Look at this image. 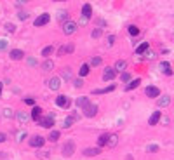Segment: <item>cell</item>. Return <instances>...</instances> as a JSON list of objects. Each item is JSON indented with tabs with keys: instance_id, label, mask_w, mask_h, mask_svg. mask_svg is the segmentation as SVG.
<instances>
[{
	"instance_id": "obj_38",
	"label": "cell",
	"mask_w": 174,
	"mask_h": 160,
	"mask_svg": "<svg viewBox=\"0 0 174 160\" xmlns=\"http://www.w3.org/2000/svg\"><path fill=\"white\" fill-rule=\"evenodd\" d=\"M120 79H122V82H131V75H129L127 71H124V73H122V77H120Z\"/></svg>"
},
{
	"instance_id": "obj_16",
	"label": "cell",
	"mask_w": 174,
	"mask_h": 160,
	"mask_svg": "<svg viewBox=\"0 0 174 160\" xmlns=\"http://www.w3.org/2000/svg\"><path fill=\"white\" fill-rule=\"evenodd\" d=\"M99 153H101V148H87V150H84V155L85 157H96Z\"/></svg>"
},
{
	"instance_id": "obj_19",
	"label": "cell",
	"mask_w": 174,
	"mask_h": 160,
	"mask_svg": "<svg viewBox=\"0 0 174 160\" xmlns=\"http://www.w3.org/2000/svg\"><path fill=\"white\" fill-rule=\"evenodd\" d=\"M125 66H127V63H125L124 59H118L117 63H115V68H113V70H115V71H120V73H124Z\"/></svg>"
},
{
	"instance_id": "obj_21",
	"label": "cell",
	"mask_w": 174,
	"mask_h": 160,
	"mask_svg": "<svg viewBox=\"0 0 174 160\" xmlns=\"http://www.w3.org/2000/svg\"><path fill=\"white\" fill-rule=\"evenodd\" d=\"M141 84V79H136V80H131L127 85H125V90H133V89H136L138 85Z\"/></svg>"
},
{
	"instance_id": "obj_47",
	"label": "cell",
	"mask_w": 174,
	"mask_h": 160,
	"mask_svg": "<svg viewBox=\"0 0 174 160\" xmlns=\"http://www.w3.org/2000/svg\"><path fill=\"white\" fill-rule=\"evenodd\" d=\"M113 40H115V37L110 35V37H108V45H113Z\"/></svg>"
},
{
	"instance_id": "obj_10",
	"label": "cell",
	"mask_w": 174,
	"mask_h": 160,
	"mask_svg": "<svg viewBox=\"0 0 174 160\" xmlns=\"http://www.w3.org/2000/svg\"><path fill=\"white\" fill-rule=\"evenodd\" d=\"M42 119V108L40 106H33L31 108V120L33 122H39Z\"/></svg>"
},
{
	"instance_id": "obj_34",
	"label": "cell",
	"mask_w": 174,
	"mask_h": 160,
	"mask_svg": "<svg viewBox=\"0 0 174 160\" xmlns=\"http://www.w3.org/2000/svg\"><path fill=\"white\" fill-rule=\"evenodd\" d=\"M42 68H44V70L45 71H49V70H52V68H54V63H52V61H45V63H44V64H42Z\"/></svg>"
},
{
	"instance_id": "obj_31",
	"label": "cell",
	"mask_w": 174,
	"mask_h": 160,
	"mask_svg": "<svg viewBox=\"0 0 174 160\" xmlns=\"http://www.w3.org/2000/svg\"><path fill=\"white\" fill-rule=\"evenodd\" d=\"M101 64V58L99 56H94V58H91V61H89V66H99Z\"/></svg>"
},
{
	"instance_id": "obj_20",
	"label": "cell",
	"mask_w": 174,
	"mask_h": 160,
	"mask_svg": "<svg viewBox=\"0 0 174 160\" xmlns=\"http://www.w3.org/2000/svg\"><path fill=\"white\" fill-rule=\"evenodd\" d=\"M115 90V85H108V87H103V89H94V94H108Z\"/></svg>"
},
{
	"instance_id": "obj_3",
	"label": "cell",
	"mask_w": 174,
	"mask_h": 160,
	"mask_svg": "<svg viewBox=\"0 0 174 160\" xmlns=\"http://www.w3.org/2000/svg\"><path fill=\"white\" fill-rule=\"evenodd\" d=\"M73 153H75V141H66V144L63 146V155L72 157Z\"/></svg>"
},
{
	"instance_id": "obj_50",
	"label": "cell",
	"mask_w": 174,
	"mask_h": 160,
	"mask_svg": "<svg viewBox=\"0 0 174 160\" xmlns=\"http://www.w3.org/2000/svg\"><path fill=\"white\" fill-rule=\"evenodd\" d=\"M0 94H2V84H0Z\"/></svg>"
},
{
	"instance_id": "obj_15",
	"label": "cell",
	"mask_w": 174,
	"mask_h": 160,
	"mask_svg": "<svg viewBox=\"0 0 174 160\" xmlns=\"http://www.w3.org/2000/svg\"><path fill=\"white\" fill-rule=\"evenodd\" d=\"M59 85H61V80L58 79V77H52V79L49 80V89L51 90H58Z\"/></svg>"
},
{
	"instance_id": "obj_44",
	"label": "cell",
	"mask_w": 174,
	"mask_h": 160,
	"mask_svg": "<svg viewBox=\"0 0 174 160\" xmlns=\"http://www.w3.org/2000/svg\"><path fill=\"white\" fill-rule=\"evenodd\" d=\"M5 47H7V40H4V39H2V40H0V50H2V49H5Z\"/></svg>"
},
{
	"instance_id": "obj_39",
	"label": "cell",
	"mask_w": 174,
	"mask_h": 160,
	"mask_svg": "<svg viewBox=\"0 0 174 160\" xmlns=\"http://www.w3.org/2000/svg\"><path fill=\"white\" fill-rule=\"evenodd\" d=\"M24 104H28V106H35V99H33V98H24Z\"/></svg>"
},
{
	"instance_id": "obj_6",
	"label": "cell",
	"mask_w": 174,
	"mask_h": 160,
	"mask_svg": "<svg viewBox=\"0 0 174 160\" xmlns=\"http://www.w3.org/2000/svg\"><path fill=\"white\" fill-rule=\"evenodd\" d=\"M44 144H45V139L42 136H33L30 139V146H33V148H42Z\"/></svg>"
},
{
	"instance_id": "obj_36",
	"label": "cell",
	"mask_w": 174,
	"mask_h": 160,
	"mask_svg": "<svg viewBox=\"0 0 174 160\" xmlns=\"http://www.w3.org/2000/svg\"><path fill=\"white\" fill-rule=\"evenodd\" d=\"M146 150H148V153H155V151H158V146L157 144H148Z\"/></svg>"
},
{
	"instance_id": "obj_41",
	"label": "cell",
	"mask_w": 174,
	"mask_h": 160,
	"mask_svg": "<svg viewBox=\"0 0 174 160\" xmlns=\"http://www.w3.org/2000/svg\"><path fill=\"white\" fill-rule=\"evenodd\" d=\"M16 138H18V141H23V139H24V138H26V132H24V130H19Z\"/></svg>"
},
{
	"instance_id": "obj_24",
	"label": "cell",
	"mask_w": 174,
	"mask_h": 160,
	"mask_svg": "<svg viewBox=\"0 0 174 160\" xmlns=\"http://www.w3.org/2000/svg\"><path fill=\"white\" fill-rule=\"evenodd\" d=\"M169 103H171V98L169 96H164V98H158V101H157V104L162 108V106H169Z\"/></svg>"
},
{
	"instance_id": "obj_29",
	"label": "cell",
	"mask_w": 174,
	"mask_h": 160,
	"mask_svg": "<svg viewBox=\"0 0 174 160\" xmlns=\"http://www.w3.org/2000/svg\"><path fill=\"white\" fill-rule=\"evenodd\" d=\"M89 71H91V66L89 64H82L78 73H80V77H85V75H89Z\"/></svg>"
},
{
	"instance_id": "obj_9",
	"label": "cell",
	"mask_w": 174,
	"mask_h": 160,
	"mask_svg": "<svg viewBox=\"0 0 174 160\" xmlns=\"http://www.w3.org/2000/svg\"><path fill=\"white\" fill-rule=\"evenodd\" d=\"M96 113H98V106H96V104H92V103L85 108V110H84V115H85V117H89V119L96 117Z\"/></svg>"
},
{
	"instance_id": "obj_26",
	"label": "cell",
	"mask_w": 174,
	"mask_h": 160,
	"mask_svg": "<svg viewBox=\"0 0 174 160\" xmlns=\"http://www.w3.org/2000/svg\"><path fill=\"white\" fill-rule=\"evenodd\" d=\"M59 136H61V134H59V130H51V132H49V141L56 143V141L59 139Z\"/></svg>"
},
{
	"instance_id": "obj_48",
	"label": "cell",
	"mask_w": 174,
	"mask_h": 160,
	"mask_svg": "<svg viewBox=\"0 0 174 160\" xmlns=\"http://www.w3.org/2000/svg\"><path fill=\"white\" fill-rule=\"evenodd\" d=\"M28 64H31V66H33V64H37V61L33 59V58H28Z\"/></svg>"
},
{
	"instance_id": "obj_30",
	"label": "cell",
	"mask_w": 174,
	"mask_h": 160,
	"mask_svg": "<svg viewBox=\"0 0 174 160\" xmlns=\"http://www.w3.org/2000/svg\"><path fill=\"white\" fill-rule=\"evenodd\" d=\"M127 31H129V33H131L133 37H138V35H139V28H138L136 24H131V26L127 28Z\"/></svg>"
},
{
	"instance_id": "obj_18",
	"label": "cell",
	"mask_w": 174,
	"mask_h": 160,
	"mask_svg": "<svg viewBox=\"0 0 174 160\" xmlns=\"http://www.w3.org/2000/svg\"><path fill=\"white\" fill-rule=\"evenodd\" d=\"M158 120H160V111H153L152 117H150V120H148V124H150V125H157Z\"/></svg>"
},
{
	"instance_id": "obj_17",
	"label": "cell",
	"mask_w": 174,
	"mask_h": 160,
	"mask_svg": "<svg viewBox=\"0 0 174 160\" xmlns=\"http://www.w3.org/2000/svg\"><path fill=\"white\" fill-rule=\"evenodd\" d=\"M160 70L164 71L165 75H169V77L173 75V70H171V64H169L167 61H162V63H160Z\"/></svg>"
},
{
	"instance_id": "obj_7",
	"label": "cell",
	"mask_w": 174,
	"mask_h": 160,
	"mask_svg": "<svg viewBox=\"0 0 174 160\" xmlns=\"http://www.w3.org/2000/svg\"><path fill=\"white\" fill-rule=\"evenodd\" d=\"M144 92H146V96H148V98H160V89H158V87H155V85H148Z\"/></svg>"
},
{
	"instance_id": "obj_5",
	"label": "cell",
	"mask_w": 174,
	"mask_h": 160,
	"mask_svg": "<svg viewBox=\"0 0 174 160\" xmlns=\"http://www.w3.org/2000/svg\"><path fill=\"white\" fill-rule=\"evenodd\" d=\"M56 104H58L59 108H70L72 101H70V98H66V96H58V98H56Z\"/></svg>"
},
{
	"instance_id": "obj_27",
	"label": "cell",
	"mask_w": 174,
	"mask_h": 160,
	"mask_svg": "<svg viewBox=\"0 0 174 160\" xmlns=\"http://www.w3.org/2000/svg\"><path fill=\"white\" fill-rule=\"evenodd\" d=\"M73 49H75V45L73 44H68V45H63L61 49H59V54H64V52H73Z\"/></svg>"
},
{
	"instance_id": "obj_35",
	"label": "cell",
	"mask_w": 174,
	"mask_h": 160,
	"mask_svg": "<svg viewBox=\"0 0 174 160\" xmlns=\"http://www.w3.org/2000/svg\"><path fill=\"white\" fill-rule=\"evenodd\" d=\"M12 115H14V110H10V108H5L4 110V117L5 119H12Z\"/></svg>"
},
{
	"instance_id": "obj_33",
	"label": "cell",
	"mask_w": 174,
	"mask_h": 160,
	"mask_svg": "<svg viewBox=\"0 0 174 160\" xmlns=\"http://www.w3.org/2000/svg\"><path fill=\"white\" fill-rule=\"evenodd\" d=\"M61 77L63 79H66V80H70L72 79V70H70V68H64V70L61 71Z\"/></svg>"
},
{
	"instance_id": "obj_46",
	"label": "cell",
	"mask_w": 174,
	"mask_h": 160,
	"mask_svg": "<svg viewBox=\"0 0 174 160\" xmlns=\"http://www.w3.org/2000/svg\"><path fill=\"white\" fill-rule=\"evenodd\" d=\"M153 58H155V54L152 52V50H150V52H146V59H153Z\"/></svg>"
},
{
	"instance_id": "obj_11",
	"label": "cell",
	"mask_w": 174,
	"mask_h": 160,
	"mask_svg": "<svg viewBox=\"0 0 174 160\" xmlns=\"http://www.w3.org/2000/svg\"><path fill=\"white\" fill-rule=\"evenodd\" d=\"M115 75H117V71L113 70V68H106V70L103 71V80H104V82L113 80V79H115Z\"/></svg>"
},
{
	"instance_id": "obj_2",
	"label": "cell",
	"mask_w": 174,
	"mask_h": 160,
	"mask_svg": "<svg viewBox=\"0 0 174 160\" xmlns=\"http://www.w3.org/2000/svg\"><path fill=\"white\" fill-rule=\"evenodd\" d=\"M75 31H77V23L66 21V23L63 24V33H64V35H73Z\"/></svg>"
},
{
	"instance_id": "obj_49",
	"label": "cell",
	"mask_w": 174,
	"mask_h": 160,
	"mask_svg": "<svg viewBox=\"0 0 174 160\" xmlns=\"http://www.w3.org/2000/svg\"><path fill=\"white\" fill-rule=\"evenodd\" d=\"M4 141H5V134H4V132H0V143H4Z\"/></svg>"
},
{
	"instance_id": "obj_8",
	"label": "cell",
	"mask_w": 174,
	"mask_h": 160,
	"mask_svg": "<svg viewBox=\"0 0 174 160\" xmlns=\"http://www.w3.org/2000/svg\"><path fill=\"white\" fill-rule=\"evenodd\" d=\"M75 104H77L78 108L85 110V108L91 104V101H89V98H87V96H82V98H77V99H75Z\"/></svg>"
},
{
	"instance_id": "obj_4",
	"label": "cell",
	"mask_w": 174,
	"mask_h": 160,
	"mask_svg": "<svg viewBox=\"0 0 174 160\" xmlns=\"http://www.w3.org/2000/svg\"><path fill=\"white\" fill-rule=\"evenodd\" d=\"M39 122H40L42 127H45V129H51L52 125H54V115H47V117H42Z\"/></svg>"
},
{
	"instance_id": "obj_13",
	"label": "cell",
	"mask_w": 174,
	"mask_h": 160,
	"mask_svg": "<svg viewBox=\"0 0 174 160\" xmlns=\"http://www.w3.org/2000/svg\"><path fill=\"white\" fill-rule=\"evenodd\" d=\"M117 143H118V136H117V134H110V136H108V141H106V146H108V148H115Z\"/></svg>"
},
{
	"instance_id": "obj_28",
	"label": "cell",
	"mask_w": 174,
	"mask_h": 160,
	"mask_svg": "<svg viewBox=\"0 0 174 160\" xmlns=\"http://www.w3.org/2000/svg\"><path fill=\"white\" fill-rule=\"evenodd\" d=\"M106 141H108V134H101V136H99V139H98V148L106 146Z\"/></svg>"
},
{
	"instance_id": "obj_32",
	"label": "cell",
	"mask_w": 174,
	"mask_h": 160,
	"mask_svg": "<svg viewBox=\"0 0 174 160\" xmlns=\"http://www.w3.org/2000/svg\"><path fill=\"white\" fill-rule=\"evenodd\" d=\"M73 122H75V119H73L72 115H70V117H66V119H64V122H63V124H64L63 127H64V129H68V127H72V124H73Z\"/></svg>"
},
{
	"instance_id": "obj_1",
	"label": "cell",
	"mask_w": 174,
	"mask_h": 160,
	"mask_svg": "<svg viewBox=\"0 0 174 160\" xmlns=\"http://www.w3.org/2000/svg\"><path fill=\"white\" fill-rule=\"evenodd\" d=\"M49 21H51V14H47V12H44V14H40V16H39L37 19L33 21V24H35V26L39 28V26H44V24H47Z\"/></svg>"
},
{
	"instance_id": "obj_42",
	"label": "cell",
	"mask_w": 174,
	"mask_h": 160,
	"mask_svg": "<svg viewBox=\"0 0 174 160\" xmlns=\"http://www.w3.org/2000/svg\"><path fill=\"white\" fill-rule=\"evenodd\" d=\"M37 157H40V159H49V151H40V153H37Z\"/></svg>"
},
{
	"instance_id": "obj_25",
	"label": "cell",
	"mask_w": 174,
	"mask_h": 160,
	"mask_svg": "<svg viewBox=\"0 0 174 160\" xmlns=\"http://www.w3.org/2000/svg\"><path fill=\"white\" fill-rule=\"evenodd\" d=\"M148 47H150V44H148V42H143L139 47H136V54H143V52H146Z\"/></svg>"
},
{
	"instance_id": "obj_43",
	"label": "cell",
	"mask_w": 174,
	"mask_h": 160,
	"mask_svg": "<svg viewBox=\"0 0 174 160\" xmlns=\"http://www.w3.org/2000/svg\"><path fill=\"white\" fill-rule=\"evenodd\" d=\"M18 18H19L21 21H24V19H28V14H26V12H19V14H18Z\"/></svg>"
},
{
	"instance_id": "obj_37",
	"label": "cell",
	"mask_w": 174,
	"mask_h": 160,
	"mask_svg": "<svg viewBox=\"0 0 174 160\" xmlns=\"http://www.w3.org/2000/svg\"><path fill=\"white\" fill-rule=\"evenodd\" d=\"M5 30L10 31V33H14V31H16V26H14L12 23H7V24H5Z\"/></svg>"
},
{
	"instance_id": "obj_40",
	"label": "cell",
	"mask_w": 174,
	"mask_h": 160,
	"mask_svg": "<svg viewBox=\"0 0 174 160\" xmlns=\"http://www.w3.org/2000/svg\"><path fill=\"white\" fill-rule=\"evenodd\" d=\"M92 39H98V37H101V30L99 28H96V30H92Z\"/></svg>"
},
{
	"instance_id": "obj_23",
	"label": "cell",
	"mask_w": 174,
	"mask_h": 160,
	"mask_svg": "<svg viewBox=\"0 0 174 160\" xmlns=\"http://www.w3.org/2000/svg\"><path fill=\"white\" fill-rule=\"evenodd\" d=\"M52 54H54V47H52V45L44 47V50H42V56H44V58H51Z\"/></svg>"
},
{
	"instance_id": "obj_14",
	"label": "cell",
	"mask_w": 174,
	"mask_h": 160,
	"mask_svg": "<svg viewBox=\"0 0 174 160\" xmlns=\"http://www.w3.org/2000/svg\"><path fill=\"white\" fill-rule=\"evenodd\" d=\"M82 16H84V19H89L92 16V7H91V4H84V7H82Z\"/></svg>"
},
{
	"instance_id": "obj_12",
	"label": "cell",
	"mask_w": 174,
	"mask_h": 160,
	"mask_svg": "<svg viewBox=\"0 0 174 160\" xmlns=\"http://www.w3.org/2000/svg\"><path fill=\"white\" fill-rule=\"evenodd\" d=\"M23 58H24V52H23V50H19V49H12L10 50V59L19 61V59H23Z\"/></svg>"
},
{
	"instance_id": "obj_22",
	"label": "cell",
	"mask_w": 174,
	"mask_h": 160,
	"mask_svg": "<svg viewBox=\"0 0 174 160\" xmlns=\"http://www.w3.org/2000/svg\"><path fill=\"white\" fill-rule=\"evenodd\" d=\"M18 122H19V125H24L26 124V120H28V115L24 113V111H18Z\"/></svg>"
},
{
	"instance_id": "obj_45",
	"label": "cell",
	"mask_w": 174,
	"mask_h": 160,
	"mask_svg": "<svg viewBox=\"0 0 174 160\" xmlns=\"http://www.w3.org/2000/svg\"><path fill=\"white\" fill-rule=\"evenodd\" d=\"M73 85H75V87H82L84 82H82V80H75V82H73Z\"/></svg>"
}]
</instances>
